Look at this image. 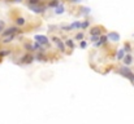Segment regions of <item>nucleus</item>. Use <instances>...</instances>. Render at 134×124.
<instances>
[{"mask_svg": "<svg viewBox=\"0 0 134 124\" xmlns=\"http://www.w3.org/2000/svg\"><path fill=\"white\" fill-rule=\"evenodd\" d=\"M120 74H121L122 76L128 78L129 80L134 82V74L132 73V70H130V69H128V67H126V65H125L124 67H121V69H120Z\"/></svg>", "mask_w": 134, "mask_h": 124, "instance_id": "nucleus-1", "label": "nucleus"}, {"mask_svg": "<svg viewBox=\"0 0 134 124\" xmlns=\"http://www.w3.org/2000/svg\"><path fill=\"white\" fill-rule=\"evenodd\" d=\"M20 32V29L18 27H8V29H5L3 32H1V36L3 38H5V36H8V35H16V34H18Z\"/></svg>", "mask_w": 134, "mask_h": 124, "instance_id": "nucleus-2", "label": "nucleus"}, {"mask_svg": "<svg viewBox=\"0 0 134 124\" xmlns=\"http://www.w3.org/2000/svg\"><path fill=\"white\" fill-rule=\"evenodd\" d=\"M34 60H35V58H34V56H33V54L26 53V54H24V56L21 57L20 62H21V63H26V65H29V63H33V61H34Z\"/></svg>", "mask_w": 134, "mask_h": 124, "instance_id": "nucleus-3", "label": "nucleus"}, {"mask_svg": "<svg viewBox=\"0 0 134 124\" xmlns=\"http://www.w3.org/2000/svg\"><path fill=\"white\" fill-rule=\"evenodd\" d=\"M52 41L56 44V47L59 48V50H60V52H65V44H64V41L61 40L60 38L53 36V38H52Z\"/></svg>", "mask_w": 134, "mask_h": 124, "instance_id": "nucleus-4", "label": "nucleus"}, {"mask_svg": "<svg viewBox=\"0 0 134 124\" xmlns=\"http://www.w3.org/2000/svg\"><path fill=\"white\" fill-rule=\"evenodd\" d=\"M34 40L38 41V43L42 44V45H48V43H49V39H48L46 35H35V36H34Z\"/></svg>", "mask_w": 134, "mask_h": 124, "instance_id": "nucleus-5", "label": "nucleus"}, {"mask_svg": "<svg viewBox=\"0 0 134 124\" xmlns=\"http://www.w3.org/2000/svg\"><path fill=\"white\" fill-rule=\"evenodd\" d=\"M29 8H30L34 13H38V14L44 13V10H46L44 5H41V4H37V5H29Z\"/></svg>", "mask_w": 134, "mask_h": 124, "instance_id": "nucleus-6", "label": "nucleus"}, {"mask_svg": "<svg viewBox=\"0 0 134 124\" xmlns=\"http://www.w3.org/2000/svg\"><path fill=\"white\" fill-rule=\"evenodd\" d=\"M66 31H70V30H73V29H81V22L80 21H74V22H72L69 26H66V27H64Z\"/></svg>", "mask_w": 134, "mask_h": 124, "instance_id": "nucleus-7", "label": "nucleus"}, {"mask_svg": "<svg viewBox=\"0 0 134 124\" xmlns=\"http://www.w3.org/2000/svg\"><path fill=\"white\" fill-rule=\"evenodd\" d=\"M108 39H109V40L116 41V43H117V41L120 40V35H119L117 32H115V31H111V32L108 34Z\"/></svg>", "mask_w": 134, "mask_h": 124, "instance_id": "nucleus-8", "label": "nucleus"}, {"mask_svg": "<svg viewBox=\"0 0 134 124\" xmlns=\"http://www.w3.org/2000/svg\"><path fill=\"white\" fill-rule=\"evenodd\" d=\"M108 41V36H105V35H100V38H99V40L95 43V47H100V45H103V44H105Z\"/></svg>", "mask_w": 134, "mask_h": 124, "instance_id": "nucleus-9", "label": "nucleus"}, {"mask_svg": "<svg viewBox=\"0 0 134 124\" xmlns=\"http://www.w3.org/2000/svg\"><path fill=\"white\" fill-rule=\"evenodd\" d=\"M100 30H102L100 26H95V27L91 29L90 34H91V35H95V36H100V35H102V31H100Z\"/></svg>", "mask_w": 134, "mask_h": 124, "instance_id": "nucleus-10", "label": "nucleus"}, {"mask_svg": "<svg viewBox=\"0 0 134 124\" xmlns=\"http://www.w3.org/2000/svg\"><path fill=\"white\" fill-rule=\"evenodd\" d=\"M122 60H124V63H125L126 66L132 65V62H133V57H132L130 54H125V57H124Z\"/></svg>", "mask_w": 134, "mask_h": 124, "instance_id": "nucleus-11", "label": "nucleus"}, {"mask_svg": "<svg viewBox=\"0 0 134 124\" xmlns=\"http://www.w3.org/2000/svg\"><path fill=\"white\" fill-rule=\"evenodd\" d=\"M64 12H65V6L64 5H59V6L55 8V13L56 14H63Z\"/></svg>", "mask_w": 134, "mask_h": 124, "instance_id": "nucleus-12", "label": "nucleus"}, {"mask_svg": "<svg viewBox=\"0 0 134 124\" xmlns=\"http://www.w3.org/2000/svg\"><path fill=\"white\" fill-rule=\"evenodd\" d=\"M116 57H117V60H122V58L125 57V49H119Z\"/></svg>", "mask_w": 134, "mask_h": 124, "instance_id": "nucleus-13", "label": "nucleus"}, {"mask_svg": "<svg viewBox=\"0 0 134 124\" xmlns=\"http://www.w3.org/2000/svg\"><path fill=\"white\" fill-rule=\"evenodd\" d=\"M16 23H17L18 26H24V25L26 23V19H25L24 17H18V18L16 19Z\"/></svg>", "mask_w": 134, "mask_h": 124, "instance_id": "nucleus-14", "label": "nucleus"}, {"mask_svg": "<svg viewBox=\"0 0 134 124\" xmlns=\"http://www.w3.org/2000/svg\"><path fill=\"white\" fill-rule=\"evenodd\" d=\"M65 45H66L68 48H70V49H74V40H72V39H68V40L65 41Z\"/></svg>", "mask_w": 134, "mask_h": 124, "instance_id": "nucleus-15", "label": "nucleus"}, {"mask_svg": "<svg viewBox=\"0 0 134 124\" xmlns=\"http://www.w3.org/2000/svg\"><path fill=\"white\" fill-rule=\"evenodd\" d=\"M14 36H16V35H8V36H5V38H4V40H3V43H4V44L10 43V41L14 39Z\"/></svg>", "mask_w": 134, "mask_h": 124, "instance_id": "nucleus-16", "label": "nucleus"}, {"mask_svg": "<svg viewBox=\"0 0 134 124\" xmlns=\"http://www.w3.org/2000/svg\"><path fill=\"white\" fill-rule=\"evenodd\" d=\"M60 4H59V1L57 0H51L49 3H48V6L49 8H56V6H59Z\"/></svg>", "mask_w": 134, "mask_h": 124, "instance_id": "nucleus-17", "label": "nucleus"}, {"mask_svg": "<svg viewBox=\"0 0 134 124\" xmlns=\"http://www.w3.org/2000/svg\"><path fill=\"white\" fill-rule=\"evenodd\" d=\"M90 26V22L86 19V21H83V22H81V29H87Z\"/></svg>", "mask_w": 134, "mask_h": 124, "instance_id": "nucleus-18", "label": "nucleus"}, {"mask_svg": "<svg viewBox=\"0 0 134 124\" xmlns=\"http://www.w3.org/2000/svg\"><path fill=\"white\" fill-rule=\"evenodd\" d=\"M37 60H38V61H47V58H46L42 54V52H41V53L38 54V57H37Z\"/></svg>", "mask_w": 134, "mask_h": 124, "instance_id": "nucleus-19", "label": "nucleus"}, {"mask_svg": "<svg viewBox=\"0 0 134 124\" xmlns=\"http://www.w3.org/2000/svg\"><path fill=\"white\" fill-rule=\"evenodd\" d=\"M9 53H10V50H0V57L3 58L4 56H8Z\"/></svg>", "mask_w": 134, "mask_h": 124, "instance_id": "nucleus-20", "label": "nucleus"}, {"mask_svg": "<svg viewBox=\"0 0 134 124\" xmlns=\"http://www.w3.org/2000/svg\"><path fill=\"white\" fill-rule=\"evenodd\" d=\"M41 4V0H29V5H37Z\"/></svg>", "mask_w": 134, "mask_h": 124, "instance_id": "nucleus-21", "label": "nucleus"}, {"mask_svg": "<svg viewBox=\"0 0 134 124\" xmlns=\"http://www.w3.org/2000/svg\"><path fill=\"white\" fill-rule=\"evenodd\" d=\"M25 48H26L29 52H34V47H33V45H30V44H25Z\"/></svg>", "mask_w": 134, "mask_h": 124, "instance_id": "nucleus-22", "label": "nucleus"}, {"mask_svg": "<svg viewBox=\"0 0 134 124\" xmlns=\"http://www.w3.org/2000/svg\"><path fill=\"white\" fill-rule=\"evenodd\" d=\"M80 47H81L82 49H85V48L87 47V41H86V40H81V44H80Z\"/></svg>", "mask_w": 134, "mask_h": 124, "instance_id": "nucleus-23", "label": "nucleus"}, {"mask_svg": "<svg viewBox=\"0 0 134 124\" xmlns=\"http://www.w3.org/2000/svg\"><path fill=\"white\" fill-rule=\"evenodd\" d=\"M76 39H77V40H82V39H83V32L77 34V35H76Z\"/></svg>", "mask_w": 134, "mask_h": 124, "instance_id": "nucleus-24", "label": "nucleus"}, {"mask_svg": "<svg viewBox=\"0 0 134 124\" xmlns=\"http://www.w3.org/2000/svg\"><path fill=\"white\" fill-rule=\"evenodd\" d=\"M41 45H42V44H39V43L37 41V43L34 44V49H41Z\"/></svg>", "mask_w": 134, "mask_h": 124, "instance_id": "nucleus-25", "label": "nucleus"}, {"mask_svg": "<svg viewBox=\"0 0 134 124\" xmlns=\"http://www.w3.org/2000/svg\"><path fill=\"white\" fill-rule=\"evenodd\" d=\"M124 49H125V52H130V45H129V44H125Z\"/></svg>", "mask_w": 134, "mask_h": 124, "instance_id": "nucleus-26", "label": "nucleus"}, {"mask_svg": "<svg viewBox=\"0 0 134 124\" xmlns=\"http://www.w3.org/2000/svg\"><path fill=\"white\" fill-rule=\"evenodd\" d=\"M1 31H3V22L0 23V32H1Z\"/></svg>", "mask_w": 134, "mask_h": 124, "instance_id": "nucleus-27", "label": "nucleus"}, {"mask_svg": "<svg viewBox=\"0 0 134 124\" xmlns=\"http://www.w3.org/2000/svg\"><path fill=\"white\" fill-rule=\"evenodd\" d=\"M9 1H14V3H20V1H22V0H9Z\"/></svg>", "mask_w": 134, "mask_h": 124, "instance_id": "nucleus-28", "label": "nucleus"}, {"mask_svg": "<svg viewBox=\"0 0 134 124\" xmlns=\"http://www.w3.org/2000/svg\"><path fill=\"white\" fill-rule=\"evenodd\" d=\"M70 1H73V3H77V1H80V0H70Z\"/></svg>", "mask_w": 134, "mask_h": 124, "instance_id": "nucleus-29", "label": "nucleus"}, {"mask_svg": "<svg viewBox=\"0 0 134 124\" xmlns=\"http://www.w3.org/2000/svg\"><path fill=\"white\" fill-rule=\"evenodd\" d=\"M1 60H3V58H1V57H0V62H1Z\"/></svg>", "mask_w": 134, "mask_h": 124, "instance_id": "nucleus-30", "label": "nucleus"}, {"mask_svg": "<svg viewBox=\"0 0 134 124\" xmlns=\"http://www.w3.org/2000/svg\"><path fill=\"white\" fill-rule=\"evenodd\" d=\"M133 36H134V34H133Z\"/></svg>", "mask_w": 134, "mask_h": 124, "instance_id": "nucleus-31", "label": "nucleus"}]
</instances>
